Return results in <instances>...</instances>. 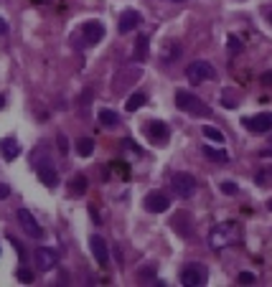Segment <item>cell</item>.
<instances>
[{
  "mask_svg": "<svg viewBox=\"0 0 272 287\" xmlns=\"http://www.w3.org/2000/svg\"><path fill=\"white\" fill-rule=\"evenodd\" d=\"M143 23V16L138 10H125L122 16H120V33H130V31H135V28H138Z\"/></svg>",
  "mask_w": 272,
  "mask_h": 287,
  "instance_id": "obj_15",
  "label": "cell"
},
{
  "mask_svg": "<svg viewBox=\"0 0 272 287\" xmlns=\"http://www.w3.org/2000/svg\"><path fill=\"white\" fill-rule=\"evenodd\" d=\"M226 43H229L232 51H242V41H237L234 36H229V41H226Z\"/></svg>",
  "mask_w": 272,
  "mask_h": 287,
  "instance_id": "obj_31",
  "label": "cell"
},
{
  "mask_svg": "<svg viewBox=\"0 0 272 287\" xmlns=\"http://www.w3.org/2000/svg\"><path fill=\"white\" fill-rule=\"evenodd\" d=\"M270 23H272V13H270Z\"/></svg>",
  "mask_w": 272,
  "mask_h": 287,
  "instance_id": "obj_39",
  "label": "cell"
},
{
  "mask_svg": "<svg viewBox=\"0 0 272 287\" xmlns=\"http://www.w3.org/2000/svg\"><path fill=\"white\" fill-rule=\"evenodd\" d=\"M224 107H237V99H229V97H226V99H224Z\"/></svg>",
  "mask_w": 272,
  "mask_h": 287,
  "instance_id": "obj_35",
  "label": "cell"
},
{
  "mask_svg": "<svg viewBox=\"0 0 272 287\" xmlns=\"http://www.w3.org/2000/svg\"><path fill=\"white\" fill-rule=\"evenodd\" d=\"M87 188H89V180H87V175H74L71 178V183H69V193L71 196H77V199H79V196H84L87 193Z\"/></svg>",
  "mask_w": 272,
  "mask_h": 287,
  "instance_id": "obj_19",
  "label": "cell"
},
{
  "mask_svg": "<svg viewBox=\"0 0 272 287\" xmlns=\"http://www.w3.org/2000/svg\"><path fill=\"white\" fill-rule=\"evenodd\" d=\"M173 3H183V0H173Z\"/></svg>",
  "mask_w": 272,
  "mask_h": 287,
  "instance_id": "obj_38",
  "label": "cell"
},
{
  "mask_svg": "<svg viewBox=\"0 0 272 287\" xmlns=\"http://www.w3.org/2000/svg\"><path fill=\"white\" fill-rule=\"evenodd\" d=\"M171 226H173V229H176L181 236H191V234H193V229H191V219H188L186 211L176 214V216H173V221H171Z\"/></svg>",
  "mask_w": 272,
  "mask_h": 287,
  "instance_id": "obj_17",
  "label": "cell"
},
{
  "mask_svg": "<svg viewBox=\"0 0 272 287\" xmlns=\"http://www.w3.org/2000/svg\"><path fill=\"white\" fill-rule=\"evenodd\" d=\"M3 199H10V186L0 183V201H3Z\"/></svg>",
  "mask_w": 272,
  "mask_h": 287,
  "instance_id": "obj_32",
  "label": "cell"
},
{
  "mask_svg": "<svg viewBox=\"0 0 272 287\" xmlns=\"http://www.w3.org/2000/svg\"><path fill=\"white\" fill-rule=\"evenodd\" d=\"M201 132L206 135L209 140H214V143H219V145L226 140V138H224V132H221V130H216V127H211V125H204V127H201Z\"/></svg>",
  "mask_w": 272,
  "mask_h": 287,
  "instance_id": "obj_25",
  "label": "cell"
},
{
  "mask_svg": "<svg viewBox=\"0 0 272 287\" xmlns=\"http://www.w3.org/2000/svg\"><path fill=\"white\" fill-rule=\"evenodd\" d=\"M18 224L23 226V231L28 236H33V239H43V229H41V224L33 219V214L28 208H18V214H16Z\"/></svg>",
  "mask_w": 272,
  "mask_h": 287,
  "instance_id": "obj_8",
  "label": "cell"
},
{
  "mask_svg": "<svg viewBox=\"0 0 272 287\" xmlns=\"http://www.w3.org/2000/svg\"><path fill=\"white\" fill-rule=\"evenodd\" d=\"M145 132H148V138L150 143H155V145H165L171 138V130L165 122H160V119H153V122H148L145 125Z\"/></svg>",
  "mask_w": 272,
  "mask_h": 287,
  "instance_id": "obj_9",
  "label": "cell"
},
{
  "mask_svg": "<svg viewBox=\"0 0 272 287\" xmlns=\"http://www.w3.org/2000/svg\"><path fill=\"white\" fill-rule=\"evenodd\" d=\"M56 145H59V150H61V155L69 153V140H66V135H59V138H56Z\"/></svg>",
  "mask_w": 272,
  "mask_h": 287,
  "instance_id": "obj_29",
  "label": "cell"
},
{
  "mask_svg": "<svg viewBox=\"0 0 272 287\" xmlns=\"http://www.w3.org/2000/svg\"><path fill=\"white\" fill-rule=\"evenodd\" d=\"M92 150H94V140L92 138H79L77 140V153L82 158H89V155H92Z\"/></svg>",
  "mask_w": 272,
  "mask_h": 287,
  "instance_id": "obj_23",
  "label": "cell"
},
{
  "mask_svg": "<svg viewBox=\"0 0 272 287\" xmlns=\"http://www.w3.org/2000/svg\"><path fill=\"white\" fill-rule=\"evenodd\" d=\"M221 191H224V193H226V196H234V193H237V191H239V188H237V186H234V183H221Z\"/></svg>",
  "mask_w": 272,
  "mask_h": 287,
  "instance_id": "obj_30",
  "label": "cell"
},
{
  "mask_svg": "<svg viewBox=\"0 0 272 287\" xmlns=\"http://www.w3.org/2000/svg\"><path fill=\"white\" fill-rule=\"evenodd\" d=\"M244 127L252 132H270L272 130V112H262L254 117H244Z\"/></svg>",
  "mask_w": 272,
  "mask_h": 287,
  "instance_id": "obj_13",
  "label": "cell"
},
{
  "mask_svg": "<svg viewBox=\"0 0 272 287\" xmlns=\"http://www.w3.org/2000/svg\"><path fill=\"white\" fill-rule=\"evenodd\" d=\"M237 282L239 285H254V275H252V272H239Z\"/></svg>",
  "mask_w": 272,
  "mask_h": 287,
  "instance_id": "obj_27",
  "label": "cell"
},
{
  "mask_svg": "<svg viewBox=\"0 0 272 287\" xmlns=\"http://www.w3.org/2000/svg\"><path fill=\"white\" fill-rule=\"evenodd\" d=\"M33 259H36V267H38L41 272H49V269L56 267L59 254H56L54 249H49V247H38V249L33 252Z\"/></svg>",
  "mask_w": 272,
  "mask_h": 287,
  "instance_id": "obj_11",
  "label": "cell"
},
{
  "mask_svg": "<svg viewBox=\"0 0 272 287\" xmlns=\"http://www.w3.org/2000/svg\"><path fill=\"white\" fill-rule=\"evenodd\" d=\"M178 54H181V46H178V43H173V46H168V51H165V61H171V58L176 61Z\"/></svg>",
  "mask_w": 272,
  "mask_h": 287,
  "instance_id": "obj_28",
  "label": "cell"
},
{
  "mask_svg": "<svg viewBox=\"0 0 272 287\" xmlns=\"http://www.w3.org/2000/svg\"><path fill=\"white\" fill-rule=\"evenodd\" d=\"M145 102H148V97H145L143 92H135V94L125 102V110H127V112H135V110H140Z\"/></svg>",
  "mask_w": 272,
  "mask_h": 287,
  "instance_id": "obj_22",
  "label": "cell"
},
{
  "mask_svg": "<svg viewBox=\"0 0 272 287\" xmlns=\"http://www.w3.org/2000/svg\"><path fill=\"white\" fill-rule=\"evenodd\" d=\"M145 208L153 211V214H163V211L171 208V199L165 193H160V191H153V193L145 196Z\"/></svg>",
  "mask_w": 272,
  "mask_h": 287,
  "instance_id": "obj_12",
  "label": "cell"
},
{
  "mask_svg": "<svg viewBox=\"0 0 272 287\" xmlns=\"http://www.w3.org/2000/svg\"><path fill=\"white\" fill-rule=\"evenodd\" d=\"M204 155L209 160H214V163H226V160H229V155H226L224 150H216V147H211V145H204Z\"/></svg>",
  "mask_w": 272,
  "mask_h": 287,
  "instance_id": "obj_21",
  "label": "cell"
},
{
  "mask_svg": "<svg viewBox=\"0 0 272 287\" xmlns=\"http://www.w3.org/2000/svg\"><path fill=\"white\" fill-rule=\"evenodd\" d=\"M148 51H150V38L145 33H140L138 41H135V61H145V58L150 56Z\"/></svg>",
  "mask_w": 272,
  "mask_h": 287,
  "instance_id": "obj_18",
  "label": "cell"
},
{
  "mask_svg": "<svg viewBox=\"0 0 272 287\" xmlns=\"http://www.w3.org/2000/svg\"><path fill=\"white\" fill-rule=\"evenodd\" d=\"M5 33H8V23L0 18V36H5Z\"/></svg>",
  "mask_w": 272,
  "mask_h": 287,
  "instance_id": "obj_34",
  "label": "cell"
},
{
  "mask_svg": "<svg viewBox=\"0 0 272 287\" xmlns=\"http://www.w3.org/2000/svg\"><path fill=\"white\" fill-rule=\"evenodd\" d=\"M140 77H143V71H140L138 66H132V64H130V66H122V69H120L115 77H112L110 89H112L115 94H125L127 89H130L135 82H138Z\"/></svg>",
  "mask_w": 272,
  "mask_h": 287,
  "instance_id": "obj_2",
  "label": "cell"
},
{
  "mask_svg": "<svg viewBox=\"0 0 272 287\" xmlns=\"http://www.w3.org/2000/svg\"><path fill=\"white\" fill-rule=\"evenodd\" d=\"M262 84L265 86H272V71H265L262 74Z\"/></svg>",
  "mask_w": 272,
  "mask_h": 287,
  "instance_id": "obj_33",
  "label": "cell"
},
{
  "mask_svg": "<svg viewBox=\"0 0 272 287\" xmlns=\"http://www.w3.org/2000/svg\"><path fill=\"white\" fill-rule=\"evenodd\" d=\"M171 186H173V193L178 199H191L196 193V178L191 173H173Z\"/></svg>",
  "mask_w": 272,
  "mask_h": 287,
  "instance_id": "obj_5",
  "label": "cell"
},
{
  "mask_svg": "<svg viewBox=\"0 0 272 287\" xmlns=\"http://www.w3.org/2000/svg\"><path fill=\"white\" fill-rule=\"evenodd\" d=\"M5 107V97H0V110H3Z\"/></svg>",
  "mask_w": 272,
  "mask_h": 287,
  "instance_id": "obj_36",
  "label": "cell"
},
{
  "mask_svg": "<svg viewBox=\"0 0 272 287\" xmlns=\"http://www.w3.org/2000/svg\"><path fill=\"white\" fill-rule=\"evenodd\" d=\"M89 249H92V254H94V259H97L99 267L110 264V247H107V241H104L99 234H94L92 239H89Z\"/></svg>",
  "mask_w": 272,
  "mask_h": 287,
  "instance_id": "obj_10",
  "label": "cell"
},
{
  "mask_svg": "<svg viewBox=\"0 0 272 287\" xmlns=\"http://www.w3.org/2000/svg\"><path fill=\"white\" fill-rule=\"evenodd\" d=\"M18 280H21L23 285H31V282H33L36 277H33V272H31V269H26V267H21V269H18Z\"/></svg>",
  "mask_w": 272,
  "mask_h": 287,
  "instance_id": "obj_26",
  "label": "cell"
},
{
  "mask_svg": "<svg viewBox=\"0 0 272 287\" xmlns=\"http://www.w3.org/2000/svg\"><path fill=\"white\" fill-rule=\"evenodd\" d=\"M0 155H3L8 163L10 160H16L21 155V143L16 138H5V140H0Z\"/></svg>",
  "mask_w": 272,
  "mask_h": 287,
  "instance_id": "obj_16",
  "label": "cell"
},
{
  "mask_svg": "<svg viewBox=\"0 0 272 287\" xmlns=\"http://www.w3.org/2000/svg\"><path fill=\"white\" fill-rule=\"evenodd\" d=\"M254 183H257V186H270V183H272V165H265V168L257 171Z\"/></svg>",
  "mask_w": 272,
  "mask_h": 287,
  "instance_id": "obj_24",
  "label": "cell"
},
{
  "mask_svg": "<svg viewBox=\"0 0 272 287\" xmlns=\"http://www.w3.org/2000/svg\"><path fill=\"white\" fill-rule=\"evenodd\" d=\"M99 125L102 127H117L120 125V115L112 110H99Z\"/></svg>",
  "mask_w": 272,
  "mask_h": 287,
  "instance_id": "obj_20",
  "label": "cell"
},
{
  "mask_svg": "<svg viewBox=\"0 0 272 287\" xmlns=\"http://www.w3.org/2000/svg\"><path fill=\"white\" fill-rule=\"evenodd\" d=\"M186 77H188L191 84H201V82L214 79L216 71H214V66H211L209 61H193V64H188V69H186Z\"/></svg>",
  "mask_w": 272,
  "mask_h": 287,
  "instance_id": "obj_6",
  "label": "cell"
},
{
  "mask_svg": "<svg viewBox=\"0 0 272 287\" xmlns=\"http://www.w3.org/2000/svg\"><path fill=\"white\" fill-rule=\"evenodd\" d=\"M206 280H209V272L199 262L186 264L183 269H181V282H183L186 287H201V285H206Z\"/></svg>",
  "mask_w": 272,
  "mask_h": 287,
  "instance_id": "obj_4",
  "label": "cell"
},
{
  "mask_svg": "<svg viewBox=\"0 0 272 287\" xmlns=\"http://www.w3.org/2000/svg\"><path fill=\"white\" fill-rule=\"evenodd\" d=\"M239 224L237 221H224V224H216L214 229L209 231V247L211 249H226L239 241Z\"/></svg>",
  "mask_w": 272,
  "mask_h": 287,
  "instance_id": "obj_1",
  "label": "cell"
},
{
  "mask_svg": "<svg viewBox=\"0 0 272 287\" xmlns=\"http://www.w3.org/2000/svg\"><path fill=\"white\" fill-rule=\"evenodd\" d=\"M176 107L178 110H183V112H188V115H196V117H206V115H211V110L206 107V104L199 99V97H193L191 92H186V89H178L176 92Z\"/></svg>",
  "mask_w": 272,
  "mask_h": 287,
  "instance_id": "obj_3",
  "label": "cell"
},
{
  "mask_svg": "<svg viewBox=\"0 0 272 287\" xmlns=\"http://www.w3.org/2000/svg\"><path fill=\"white\" fill-rule=\"evenodd\" d=\"M267 208H270V211H272V199H270V201H267Z\"/></svg>",
  "mask_w": 272,
  "mask_h": 287,
  "instance_id": "obj_37",
  "label": "cell"
},
{
  "mask_svg": "<svg viewBox=\"0 0 272 287\" xmlns=\"http://www.w3.org/2000/svg\"><path fill=\"white\" fill-rule=\"evenodd\" d=\"M82 36H84L87 43H92V46H94V43H99L104 38V26L99 21H87L82 26Z\"/></svg>",
  "mask_w": 272,
  "mask_h": 287,
  "instance_id": "obj_14",
  "label": "cell"
},
{
  "mask_svg": "<svg viewBox=\"0 0 272 287\" xmlns=\"http://www.w3.org/2000/svg\"><path fill=\"white\" fill-rule=\"evenodd\" d=\"M36 173H38L41 183L46 186V188H56V186H59V173H56V168L51 165V158L36 160Z\"/></svg>",
  "mask_w": 272,
  "mask_h": 287,
  "instance_id": "obj_7",
  "label": "cell"
}]
</instances>
